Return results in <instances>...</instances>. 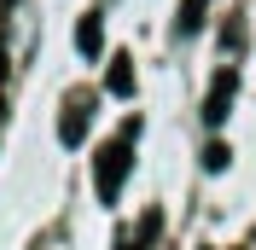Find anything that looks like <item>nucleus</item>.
<instances>
[{"label":"nucleus","instance_id":"3","mask_svg":"<svg viewBox=\"0 0 256 250\" xmlns=\"http://www.w3.org/2000/svg\"><path fill=\"white\" fill-rule=\"evenodd\" d=\"M88 116H94V99H88V94H70V105H64V116H58V140L64 146H82Z\"/></svg>","mask_w":256,"mask_h":250},{"label":"nucleus","instance_id":"1","mask_svg":"<svg viewBox=\"0 0 256 250\" xmlns=\"http://www.w3.org/2000/svg\"><path fill=\"white\" fill-rule=\"evenodd\" d=\"M134 134H140V128L128 122L122 134L99 152V163H94V186H99V198H105V204H116V192H122V174H128V163H134Z\"/></svg>","mask_w":256,"mask_h":250},{"label":"nucleus","instance_id":"6","mask_svg":"<svg viewBox=\"0 0 256 250\" xmlns=\"http://www.w3.org/2000/svg\"><path fill=\"white\" fill-rule=\"evenodd\" d=\"M198 24H204V0H186V6H180V18H175V30H180V35H192Z\"/></svg>","mask_w":256,"mask_h":250},{"label":"nucleus","instance_id":"5","mask_svg":"<svg viewBox=\"0 0 256 250\" xmlns=\"http://www.w3.org/2000/svg\"><path fill=\"white\" fill-rule=\"evenodd\" d=\"M111 94H116V99L134 94V58H122V52L111 58Z\"/></svg>","mask_w":256,"mask_h":250},{"label":"nucleus","instance_id":"7","mask_svg":"<svg viewBox=\"0 0 256 250\" xmlns=\"http://www.w3.org/2000/svg\"><path fill=\"white\" fill-rule=\"evenodd\" d=\"M227 157H233V152H227V146L216 140V146H210V152H204V169H227Z\"/></svg>","mask_w":256,"mask_h":250},{"label":"nucleus","instance_id":"4","mask_svg":"<svg viewBox=\"0 0 256 250\" xmlns=\"http://www.w3.org/2000/svg\"><path fill=\"white\" fill-rule=\"evenodd\" d=\"M76 47L88 52V58H94V52L105 47V24H99V12H88V18L76 24Z\"/></svg>","mask_w":256,"mask_h":250},{"label":"nucleus","instance_id":"8","mask_svg":"<svg viewBox=\"0 0 256 250\" xmlns=\"http://www.w3.org/2000/svg\"><path fill=\"white\" fill-rule=\"evenodd\" d=\"M116 250H146V238H140V233H122V238H116Z\"/></svg>","mask_w":256,"mask_h":250},{"label":"nucleus","instance_id":"2","mask_svg":"<svg viewBox=\"0 0 256 250\" xmlns=\"http://www.w3.org/2000/svg\"><path fill=\"white\" fill-rule=\"evenodd\" d=\"M233 94H239V76H233V70H222V76L210 82V99H204V122H210V128H222V122H227Z\"/></svg>","mask_w":256,"mask_h":250}]
</instances>
